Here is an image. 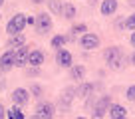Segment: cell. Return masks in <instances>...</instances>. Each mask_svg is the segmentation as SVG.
Segmentation results:
<instances>
[{"label":"cell","mask_w":135,"mask_h":119,"mask_svg":"<svg viewBox=\"0 0 135 119\" xmlns=\"http://www.w3.org/2000/svg\"><path fill=\"white\" fill-rule=\"evenodd\" d=\"M105 62L111 70H121L123 68V62H125V56H123V50L117 46H111L105 50Z\"/></svg>","instance_id":"6da1fadb"},{"label":"cell","mask_w":135,"mask_h":119,"mask_svg":"<svg viewBox=\"0 0 135 119\" xmlns=\"http://www.w3.org/2000/svg\"><path fill=\"white\" fill-rule=\"evenodd\" d=\"M24 26H26V14H16V16L8 22L6 32H8L10 36H18V34H22Z\"/></svg>","instance_id":"7a4b0ae2"},{"label":"cell","mask_w":135,"mask_h":119,"mask_svg":"<svg viewBox=\"0 0 135 119\" xmlns=\"http://www.w3.org/2000/svg\"><path fill=\"white\" fill-rule=\"evenodd\" d=\"M52 16L46 12H40L38 16H36V30H38V34H48L52 30Z\"/></svg>","instance_id":"3957f363"},{"label":"cell","mask_w":135,"mask_h":119,"mask_svg":"<svg viewBox=\"0 0 135 119\" xmlns=\"http://www.w3.org/2000/svg\"><path fill=\"white\" fill-rule=\"evenodd\" d=\"M109 105H111L109 95H103V97L93 105V119H103V115L109 111Z\"/></svg>","instance_id":"277c9868"},{"label":"cell","mask_w":135,"mask_h":119,"mask_svg":"<svg viewBox=\"0 0 135 119\" xmlns=\"http://www.w3.org/2000/svg\"><path fill=\"white\" fill-rule=\"evenodd\" d=\"M80 46L84 48V50H95V48H99V36L93 34V32H88V34L81 36Z\"/></svg>","instance_id":"5b68a950"},{"label":"cell","mask_w":135,"mask_h":119,"mask_svg":"<svg viewBox=\"0 0 135 119\" xmlns=\"http://www.w3.org/2000/svg\"><path fill=\"white\" fill-rule=\"evenodd\" d=\"M36 117L38 119H54V105L50 101H40L36 107Z\"/></svg>","instance_id":"8992f818"},{"label":"cell","mask_w":135,"mask_h":119,"mask_svg":"<svg viewBox=\"0 0 135 119\" xmlns=\"http://www.w3.org/2000/svg\"><path fill=\"white\" fill-rule=\"evenodd\" d=\"M76 93H78V87H74V85L66 87V89H64V93L60 95V107H62V109H68V107L72 105V101H74V97H76Z\"/></svg>","instance_id":"52a82bcc"},{"label":"cell","mask_w":135,"mask_h":119,"mask_svg":"<svg viewBox=\"0 0 135 119\" xmlns=\"http://www.w3.org/2000/svg\"><path fill=\"white\" fill-rule=\"evenodd\" d=\"M12 101H14V105H26V103L30 101V93H28V89H24V87H16L12 91Z\"/></svg>","instance_id":"ba28073f"},{"label":"cell","mask_w":135,"mask_h":119,"mask_svg":"<svg viewBox=\"0 0 135 119\" xmlns=\"http://www.w3.org/2000/svg\"><path fill=\"white\" fill-rule=\"evenodd\" d=\"M28 56H30V48L22 46L20 50H16V52H14V66L24 68V66L28 64Z\"/></svg>","instance_id":"9c48e42d"},{"label":"cell","mask_w":135,"mask_h":119,"mask_svg":"<svg viewBox=\"0 0 135 119\" xmlns=\"http://www.w3.org/2000/svg\"><path fill=\"white\" fill-rule=\"evenodd\" d=\"M56 62L62 68H72V54L68 50H58L56 52Z\"/></svg>","instance_id":"30bf717a"},{"label":"cell","mask_w":135,"mask_h":119,"mask_svg":"<svg viewBox=\"0 0 135 119\" xmlns=\"http://www.w3.org/2000/svg\"><path fill=\"white\" fill-rule=\"evenodd\" d=\"M14 66V52H4V54L0 56V70L2 72H8L10 68Z\"/></svg>","instance_id":"8fae6325"},{"label":"cell","mask_w":135,"mask_h":119,"mask_svg":"<svg viewBox=\"0 0 135 119\" xmlns=\"http://www.w3.org/2000/svg\"><path fill=\"white\" fill-rule=\"evenodd\" d=\"M22 46H26V38H24V34L12 36V38L8 40V44H6V48H8L10 52H14V50H20Z\"/></svg>","instance_id":"7c38bea8"},{"label":"cell","mask_w":135,"mask_h":119,"mask_svg":"<svg viewBox=\"0 0 135 119\" xmlns=\"http://www.w3.org/2000/svg\"><path fill=\"white\" fill-rule=\"evenodd\" d=\"M44 60H46V58H44V54L40 50H32L30 56H28V64L32 66V68H40V66L44 64Z\"/></svg>","instance_id":"4fadbf2b"},{"label":"cell","mask_w":135,"mask_h":119,"mask_svg":"<svg viewBox=\"0 0 135 119\" xmlns=\"http://www.w3.org/2000/svg\"><path fill=\"white\" fill-rule=\"evenodd\" d=\"M117 10V0H103L101 2V14L103 16H111Z\"/></svg>","instance_id":"5bb4252c"},{"label":"cell","mask_w":135,"mask_h":119,"mask_svg":"<svg viewBox=\"0 0 135 119\" xmlns=\"http://www.w3.org/2000/svg\"><path fill=\"white\" fill-rule=\"evenodd\" d=\"M109 115L113 119H127L125 109H123L121 105H117V103H111V105H109Z\"/></svg>","instance_id":"9a60e30c"},{"label":"cell","mask_w":135,"mask_h":119,"mask_svg":"<svg viewBox=\"0 0 135 119\" xmlns=\"http://www.w3.org/2000/svg\"><path fill=\"white\" fill-rule=\"evenodd\" d=\"M70 76H72V80H84L85 68H84V66H74V68L70 70Z\"/></svg>","instance_id":"2e32d148"},{"label":"cell","mask_w":135,"mask_h":119,"mask_svg":"<svg viewBox=\"0 0 135 119\" xmlns=\"http://www.w3.org/2000/svg\"><path fill=\"white\" fill-rule=\"evenodd\" d=\"M62 14H64V18H68V20L76 18V6H74V4H64Z\"/></svg>","instance_id":"e0dca14e"},{"label":"cell","mask_w":135,"mask_h":119,"mask_svg":"<svg viewBox=\"0 0 135 119\" xmlns=\"http://www.w3.org/2000/svg\"><path fill=\"white\" fill-rule=\"evenodd\" d=\"M91 91H93V83H84L78 87V95L80 97H88V95H91Z\"/></svg>","instance_id":"ac0fdd59"},{"label":"cell","mask_w":135,"mask_h":119,"mask_svg":"<svg viewBox=\"0 0 135 119\" xmlns=\"http://www.w3.org/2000/svg\"><path fill=\"white\" fill-rule=\"evenodd\" d=\"M6 115H8V119H24V115H22V111H20V107H18V105H14L12 109H8V111H6Z\"/></svg>","instance_id":"d6986e66"},{"label":"cell","mask_w":135,"mask_h":119,"mask_svg":"<svg viewBox=\"0 0 135 119\" xmlns=\"http://www.w3.org/2000/svg\"><path fill=\"white\" fill-rule=\"evenodd\" d=\"M64 44H66V38H64L62 34H60V36H54V38H52V48H56V50H62Z\"/></svg>","instance_id":"ffe728a7"},{"label":"cell","mask_w":135,"mask_h":119,"mask_svg":"<svg viewBox=\"0 0 135 119\" xmlns=\"http://www.w3.org/2000/svg\"><path fill=\"white\" fill-rule=\"evenodd\" d=\"M50 8H52V12H56V14H62L64 4L60 2V0H50Z\"/></svg>","instance_id":"44dd1931"},{"label":"cell","mask_w":135,"mask_h":119,"mask_svg":"<svg viewBox=\"0 0 135 119\" xmlns=\"http://www.w3.org/2000/svg\"><path fill=\"white\" fill-rule=\"evenodd\" d=\"M85 30H88V26H85V24H76V26H72V36L84 34Z\"/></svg>","instance_id":"7402d4cb"},{"label":"cell","mask_w":135,"mask_h":119,"mask_svg":"<svg viewBox=\"0 0 135 119\" xmlns=\"http://www.w3.org/2000/svg\"><path fill=\"white\" fill-rule=\"evenodd\" d=\"M123 26H125V30H135V14H131V16L123 22Z\"/></svg>","instance_id":"603a6c76"},{"label":"cell","mask_w":135,"mask_h":119,"mask_svg":"<svg viewBox=\"0 0 135 119\" xmlns=\"http://www.w3.org/2000/svg\"><path fill=\"white\" fill-rule=\"evenodd\" d=\"M125 95H127V99H129V101H135V85H131V87H127Z\"/></svg>","instance_id":"cb8c5ba5"},{"label":"cell","mask_w":135,"mask_h":119,"mask_svg":"<svg viewBox=\"0 0 135 119\" xmlns=\"http://www.w3.org/2000/svg\"><path fill=\"white\" fill-rule=\"evenodd\" d=\"M30 89H32V93L36 95V97H40V95H42V87H40V85H36V83H34Z\"/></svg>","instance_id":"d4e9b609"},{"label":"cell","mask_w":135,"mask_h":119,"mask_svg":"<svg viewBox=\"0 0 135 119\" xmlns=\"http://www.w3.org/2000/svg\"><path fill=\"white\" fill-rule=\"evenodd\" d=\"M38 68H34V70H28V72H26V76H38Z\"/></svg>","instance_id":"484cf974"},{"label":"cell","mask_w":135,"mask_h":119,"mask_svg":"<svg viewBox=\"0 0 135 119\" xmlns=\"http://www.w3.org/2000/svg\"><path fill=\"white\" fill-rule=\"evenodd\" d=\"M26 24L34 26V24H36V18H32V16H30V18H26Z\"/></svg>","instance_id":"4316f807"},{"label":"cell","mask_w":135,"mask_h":119,"mask_svg":"<svg viewBox=\"0 0 135 119\" xmlns=\"http://www.w3.org/2000/svg\"><path fill=\"white\" fill-rule=\"evenodd\" d=\"M4 115H6V109H4V105H0V119H4Z\"/></svg>","instance_id":"83f0119b"},{"label":"cell","mask_w":135,"mask_h":119,"mask_svg":"<svg viewBox=\"0 0 135 119\" xmlns=\"http://www.w3.org/2000/svg\"><path fill=\"white\" fill-rule=\"evenodd\" d=\"M131 46L135 48V32H133V34H131Z\"/></svg>","instance_id":"f1b7e54d"},{"label":"cell","mask_w":135,"mask_h":119,"mask_svg":"<svg viewBox=\"0 0 135 119\" xmlns=\"http://www.w3.org/2000/svg\"><path fill=\"white\" fill-rule=\"evenodd\" d=\"M131 64L135 66V52H133V56H131Z\"/></svg>","instance_id":"f546056e"},{"label":"cell","mask_w":135,"mask_h":119,"mask_svg":"<svg viewBox=\"0 0 135 119\" xmlns=\"http://www.w3.org/2000/svg\"><path fill=\"white\" fill-rule=\"evenodd\" d=\"M32 2H34V4H42L44 0H32Z\"/></svg>","instance_id":"4dcf8cb0"},{"label":"cell","mask_w":135,"mask_h":119,"mask_svg":"<svg viewBox=\"0 0 135 119\" xmlns=\"http://www.w3.org/2000/svg\"><path fill=\"white\" fill-rule=\"evenodd\" d=\"M95 2H97V0H89V4H91V6H93V4H95Z\"/></svg>","instance_id":"1f68e13d"},{"label":"cell","mask_w":135,"mask_h":119,"mask_svg":"<svg viewBox=\"0 0 135 119\" xmlns=\"http://www.w3.org/2000/svg\"><path fill=\"white\" fill-rule=\"evenodd\" d=\"M2 4H4V0H0V8H2Z\"/></svg>","instance_id":"d6a6232c"},{"label":"cell","mask_w":135,"mask_h":119,"mask_svg":"<svg viewBox=\"0 0 135 119\" xmlns=\"http://www.w3.org/2000/svg\"><path fill=\"white\" fill-rule=\"evenodd\" d=\"M30 119H38V117H36V115H32V117H30Z\"/></svg>","instance_id":"836d02e7"},{"label":"cell","mask_w":135,"mask_h":119,"mask_svg":"<svg viewBox=\"0 0 135 119\" xmlns=\"http://www.w3.org/2000/svg\"><path fill=\"white\" fill-rule=\"evenodd\" d=\"M76 119H85V117H76Z\"/></svg>","instance_id":"e575fe53"}]
</instances>
